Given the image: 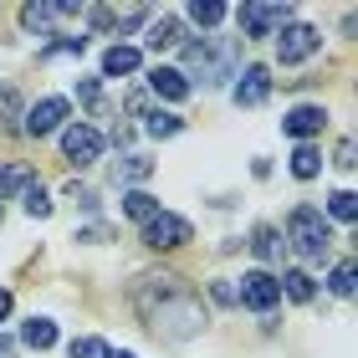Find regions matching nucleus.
<instances>
[{"label":"nucleus","mask_w":358,"mask_h":358,"mask_svg":"<svg viewBox=\"0 0 358 358\" xmlns=\"http://www.w3.org/2000/svg\"><path fill=\"white\" fill-rule=\"evenodd\" d=\"M179 41H185V26H179L174 15H159V21L149 26V46L154 52H169V46H179Z\"/></svg>","instance_id":"nucleus-13"},{"label":"nucleus","mask_w":358,"mask_h":358,"mask_svg":"<svg viewBox=\"0 0 358 358\" xmlns=\"http://www.w3.org/2000/svg\"><path fill=\"white\" fill-rule=\"evenodd\" d=\"M26 185H31V169L26 164H0V200L15 194V189H26Z\"/></svg>","instance_id":"nucleus-21"},{"label":"nucleus","mask_w":358,"mask_h":358,"mask_svg":"<svg viewBox=\"0 0 358 358\" xmlns=\"http://www.w3.org/2000/svg\"><path fill=\"white\" fill-rule=\"evenodd\" d=\"M236 302H246L251 313H271V307L282 302V287H276V276H271V271H246V276H241Z\"/></svg>","instance_id":"nucleus-7"},{"label":"nucleus","mask_w":358,"mask_h":358,"mask_svg":"<svg viewBox=\"0 0 358 358\" xmlns=\"http://www.w3.org/2000/svg\"><path fill=\"white\" fill-rule=\"evenodd\" d=\"M62 154H67V164L87 169V164H97V154H103V134H97V128H87V123L62 128Z\"/></svg>","instance_id":"nucleus-6"},{"label":"nucleus","mask_w":358,"mask_h":358,"mask_svg":"<svg viewBox=\"0 0 358 358\" xmlns=\"http://www.w3.org/2000/svg\"><path fill=\"white\" fill-rule=\"evenodd\" d=\"M0 215H6V210H0Z\"/></svg>","instance_id":"nucleus-37"},{"label":"nucleus","mask_w":358,"mask_h":358,"mask_svg":"<svg viewBox=\"0 0 358 358\" xmlns=\"http://www.w3.org/2000/svg\"><path fill=\"white\" fill-rule=\"evenodd\" d=\"M185 241H189V220H185V215L159 210V215L143 225V246H149V251H179Z\"/></svg>","instance_id":"nucleus-5"},{"label":"nucleus","mask_w":358,"mask_h":358,"mask_svg":"<svg viewBox=\"0 0 358 358\" xmlns=\"http://www.w3.org/2000/svg\"><path fill=\"white\" fill-rule=\"evenodd\" d=\"M287 241H292V251H297L302 262H322V256L333 251L328 215H322L317 205H297V210L287 215Z\"/></svg>","instance_id":"nucleus-2"},{"label":"nucleus","mask_w":358,"mask_h":358,"mask_svg":"<svg viewBox=\"0 0 358 358\" xmlns=\"http://www.w3.org/2000/svg\"><path fill=\"white\" fill-rule=\"evenodd\" d=\"M67 200H77V205H83V210H97V194H92L87 185H77V179H72V185H67Z\"/></svg>","instance_id":"nucleus-30"},{"label":"nucleus","mask_w":358,"mask_h":358,"mask_svg":"<svg viewBox=\"0 0 358 358\" xmlns=\"http://www.w3.org/2000/svg\"><path fill=\"white\" fill-rule=\"evenodd\" d=\"M149 174H154V159H138V154H128L123 164L113 169V179H123V185L128 179H149Z\"/></svg>","instance_id":"nucleus-22"},{"label":"nucleus","mask_w":358,"mask_h":358,"mask_svg":"<svg viewBox=\"0 0 358 358\" xmlns=\"http://www.w3.org/2000/svg\"><path fill=\"white\" fill-rule=\"evenodd\" d=\"M123 215L138 220V225H149V220L159 215V200H154V194H143V189H134V194L123 200Z\"/></svg>","instance_id":"nucleus-17"},{"label":"nucleus","mask_w":358,"mask_h":358,"mask_svg":"<svg viewBox=\"0 0 358 358\" xmlns=\"http://www.w3.org/2000/svg\"><path fill=\"white\" fill-rule=\"evenodd\" d=\"M21 343H26V348H52V343H57V322L31 317L26 328H21Z\"/></svg>","instance_id":"nucleus-16"},{"label":"nucleus","mask_w":358,"mask_h":358,"mask_svg":"<svg viewBox=\"0 0 358 358\" xmlns=\"http://www.w3.org/2000/svg\"><path fill=\"white\" fill-rule=\"evenodd\" d=\"M328 128V113H322L317 103H297L282 118V134H292V138H313V134H322Z\"/></svg>","instance_id":"nucleus-10"},{"label":"nucleus","mask_w":358,"mask_h":358,"mask_svg":"<svg viewBox=\"0 0 358 358\" xmlns=\"http://www.w3.org/2000/svg\"><path fill=\"white\" fill-rule=\"evenodd\" d=\"M138 67H143L138 46H108L103 52V77H134Z\"/></svg>","instance_id":"nucleus-11"},{"label":"nucleus","mask_w":358,"mask_h":358,"mask_svg":"<svg viewBox=\"0 0 358 358\" xmlns=\"http://www.w3.org/2000/svg\"><path fill=\"white\" fill-rule=\"evenodd\" d=\"M225 15H231V6H220V0H194V6H189V21H194V26H205V31H210V26H220Z\"/></svg>","instance_id":"nucleus-18"},{"label":"nucleus","mask_w":358,"mask_h":358,"mask_svg":"<svg viewBox=\"0 0 358 358\" xmlns=\"http://www.w3.org/2000/svg\"><path fill=\"white\" fill-rule=\"evenodd\" d=\"M6 317H10V292L0 287V322H6Z\"/></svg>","instance_id":"nucleus-34"},{"label":"nucleus","mask_w":358,"mask_h":358,"mask_svg":"<svg viewBox=\"0 0 358 358\" xmlns=\"http://www.w3.org/2000/svg\"><path fill=\"white\" fill-rule=\"evenodd\" d=\"M236 62H241L236 36H200V41H189V46H185V67H189V72H200V83H205V87L231 83V77H236Z\"/></svg>","instance_id":"nucleus-1"},{"label":"nucleus","mask_w":358,"mask_h":358,"mask_svg":"<svg viewBox=\"0 0 358 358\" xmlns=\"http://www.w3.org/2000/svg\"><path fill=\"white\" fill-rule=\"evenodd\" d=\"M21 200H26V215H36V220L52 215V200H46V189H41V185H26Z\"/></svg>","instance_id":"nucleus-25"},{"label":"nucleus","mask_w":358,"mask_h":358,"mask_svg":"<svg viewBox=\"0 0 358 358\" xmlns=\"http://www.w3.org/2000/svg\"><path fill=\"white\" fill-rule=\"evenodd\" d=\"M67 113H72V108H67V97H41V103L26 113V123H21V128H26L31 138H46V134H57V128L67 123Z\"/></svg>","instance_id":"nucleus-8"},{"label":"nucleus","mask_w":358,"mask_h":358,"mask_svg":"<svg viewBox=\"0 0 358 358\" xmlns=\"http://www.w3.org/2000/svg\"><path fill=\"white\" fill-rule=\"evenodd\" d=\"M149 87H154L159 97H169V103H185V97H189L185 72H174V67H154V72H149Z\"/></svg>","instance_id":"nucleus-12"},{"label":"nucleus","mask_w":358,"mask_h":358,"mask_svg":"<svg viewBox=\"0 0 358 358\" xmlns=\"http://www.w3.org/2000/svg\"><path fill=\"white\" fill-rule=\"evenodd\" d=\"M313 52H322V31H313V26H282V36H276V62H282V67H297V62H307Z\"/></svg>","instance_id":"nucleus-4"},{"label":"nucleus","mask_w":358,"mask_h":358,"mask_svg":"<svg viewBox=\"0 0 358 358\" xmlns=\"http://www.w3.org/2000/svg\"><path fill=\"white\" fill-rule=\"evenodd\" d=\"M179 128H185V118H179V113H159V108L143 113V134H154V138H174Z\"/></svg>","instance_id":"nucleus-14"},{"label":"nucleus","mask_w":358,"mask_h":358,"mask_svg":"<svg viewBox=\"0 0 358 358\" xmlns=\"http://www.w3.org/2000/svg\"><path fill=\"white\" fill-rule=\"evenodd\" d=\"M113 358H138V353H113Z\"/></svg>","instance_id":"nucleus-36"},{"label":"nucleus","mask_w":358,"mask_h":358,"mask_svg":"<svg viewBox=\"0 0 358 358\" xmlns=\"http://www.w3.org/2000/svg\"><path fill=\"white\" fill-rule=\"evenodd\" d=\"M328 210H333L343 225H353V220H358V194H353V189H338L333 200H328Z\"/></svg>","instance_id":"nucleus-23"},{"label":"nucleus","mask_w":358,"mask_h":358,"mask_svg":"<svg viewBox=\"0 0 358 358\" xmlns=\"http://www.w3.org/2000/svg\"><path fill=\"white\" fill-rule=\"evenodd\" d=\"M333 292H338V297H353V262H343L333 271Z\"/></svg>","instance_id":"nucleus-28"},{"label":"nucleus","mask_w":358,"mask_h":358,"mask_svg":"<svg viewBox=\"0 0 358 358\" xmlns=\"http://www.w3.org/2000/svg\"><path fill=\"white\" fill-rule=\"evenodd\" d=\"M317 169H322V154L313 149V143H302V149L292 154V174L297 179H317Z\"/></svg>","instance_id":"nucleus-20"},{"label":"nucleus","mask_w":358,"mask_h":358,"mask_svg":"<svg viewBox=\"0 0 358 358\" xmlns=\"http://www.w3.org/2000/svg\"><path fill=\"white\" fill-rule=\"evenodd\" d=\"M72 358H113V348L103 343V338H72Z\"/></svg>","instance_id":"nucleus-24"},{"label":"nucleus","mask_w":358,"mask_h":358,"mask_svg":"<svg viewBox=\"0 0 358 358\" xmlns=\"http://www.w3.org/2000/svg\"><path fill=\"white\" fill-rule=\"evenodd\" d=\"M128 113H134V118H143V113H149V97H143V92H128Z\"/></svg>","instance_id":"nucleus-31"},{"label":"nucleus","mask_w":358,"mask_h":358,"mask_svg":"<svg viewBox=\"0 0 358 358\" xmlns=\"http://www.w3.org/2000/svg\"><path fill=\"white\" fill-rule=\"evenodd\" d=\"M210 297H215V302H236V287L231 282H215V287H210Z\"/></svg>","instance_id":"nucleus-32"},{"label":"nucleus","mask_w":358,"mask_h":358,"mask_svg":"<svg viewBox=\"0 0 358 358\" xmlns=\"http://www.w3.org/2000/svg\"><path fill=\"white\" fill-rule=\"evenodd\" d=\"M10 353H15V343H10L6 333H0V358H10Z\"/></svg>","instance_id":"nucleus-35"},{"label":"nucleus","mask_w":358,"mask_h":358,"mask_svg":"<svg viewBox=\"0 0 358 358\" xmlns=\"http://www.w3.org/2000/svg\"><path fill=\"white\" fill-rule=\"evenodd\" d=\"M276 287H282V292H287L292 302H313V297H317V282H313V276H307V271H287V276H282V282H276Z\"/></svg>","instance_id":"nucleus-15"},{"label":"nucleus","mask_w":358,"mask_h":358,"mask_svg":"<svg viewBox=\"0 0 358 358\" xmlns=\"http://www.w3.org/2000/svg\"><path fill=\"white\" fill-rule=\"evenodd\" d=\"M236 21H241V36L246 41H262V36H276L292 21V6H241Z\"/></svg>","instance_id":"nucleus-3"},{"label":"nucleus","mask_w":358,"mask_h":358,"mask_svg":"<svg viewBox=\"0 0 358 358\" xmlns=\"http://www.w3.org/2000/svg\"><path fill=\"white\" fill-rule=\"evenodd\" d=\"M52 21H57L52 6H26V10H21V26H26V31H46Z\"/></svg>","instance_id":"nucleus-26"},{"label":"nucleus","mask_w":358,"mask_h":358,"mask_svg":"<svg viewBox=\"0 0 358 358\" xmlns=\"http://www.w3.org/2000/svg\"><path fill=\"white\" fill-rule=\"evenodd\" d=\"M77 97H83L92 113H108L103 108V92H97V77H77Z\"/></svg>","instance_id":"nucleus-27"},{"label":"nucleus","mask_w":358,"mask_h":358,"mask_svg":"<svg viewBox=\"0 0 358 358\" xmlns=\"http://www.w3.org/2000/svg\"><path fill=\"white\" fill-rule=\"evenodd\" d=\"M231 97H236L241 108H262L266 97H271V72L266 67H246V72H241V83L231 87Z\"/></svg>","instance_id":"nucleus-9"},{"label":"nucleus","mask_w":358,"mask_h":358,"mask_svg":"<svg viewBox=\"0 0 358 358\" xmlns=\"http://www.w3.org/2000/svg\"><path fill=\"white\" fill-rule=\"evenodd\" d=\"M251 251L262 256V262H276V256H282V236H276L271 225H256L251 231Z\"/></svg>","instance_id":"nucleus-19"},{"label":"nucleus","mask_w":358,"mask_h":358,"mask_svg":"<svg viewBox=\"0 0 358 358\" xmlns=\"http://www.w3.org/2000/svg\"><path fill=\"white\" fill-rule=\"evenodd\" d=\"M338 169H353V143H348V138L338 143Z\"/></svg>","instance_id":"nucleus-33"},{"label":"nucleus","mask_w":358,"mask_h":358,"mask_svg":"<svg viewBox=\"0 0 358 358\" xmlns=\"http://www.w3.org/2000/svg\"><path fill=\"white\" fill-rule=\"evenodd\" d=\"M0 118H21V92L15 87H0Z\"/></svg>","instance_id":"nucleus-29"}]
</instances>
